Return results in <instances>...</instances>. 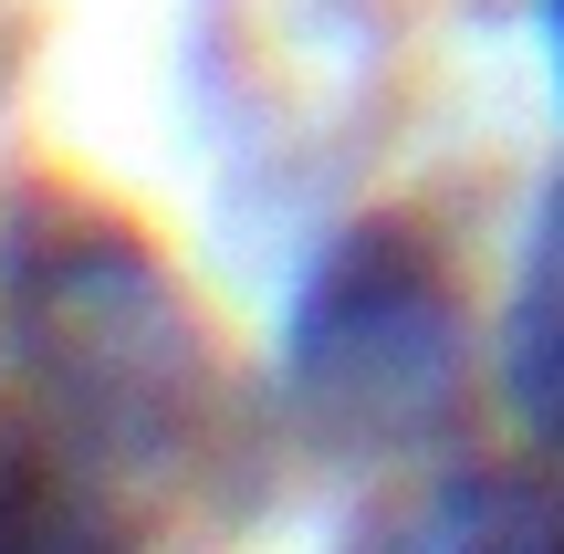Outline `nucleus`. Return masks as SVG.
Returning a JSON list of instances; mask_svg holds the SVG:
<instances>
[{
    "instance_id": "1",
    "label": "nucleus",
    "mask_w": 564,
    "mask_h": 554,
    "mask_svg": "<svg viewBox=\"0 0 564 554\" xmlns=\"http://www.w3.org/2000/svg\"><path fill=\"white\" fill-rule=\"evenodd\" d=\"M0 325H11V367L42 398V430L105 481L178 471L220 409L199 304L126 220L53 209L0 272Z\"/></svg>"
},
{
    "instance_id": "2",
    "label": "nucleus",
    "mask_w": 564,
    "mask_h": 554,
    "mask_svg": "<svg viewBox=\"0 0 564 554\" xmlns=\"http://www.w3.org/2000/svg\"><path fill=\"white\" fill-rule=\"evenodd\" d=\"M470 398V314L419 220H356L282 314V409L335 460H408Z\"/></svg>"
},
{
    "instance_id": "4",
    "label": "nucleus",
    "mask_w": 564,
    "mask_h": 554,
    "mask_svg": "<svg viewBox=\"0 0 564 554\" xmlns=\"http://www.w3.org/2000/svg\"><path fill=\"white\" fill-rule=\"evenodd\" d=\"M502 409L533 450H564V167L544 178L523 220V251H512V293H502Z\"/></svg>"
},
{
    "instance_id": "3",
    "label": "nucleus",
    "mask_w": 564,
    "mask_h": 554,
    "mask_svg": "<svg viewBox=\"0 0 564 554\" xmlns=\"http://www.w3.org/2000/svg\"><path fill=\"white\" fill-rule=\"evenodd\" d=\"M345 554H564V492L533 471H429L387 492Z\"/></svg>"
},
{
    "instance_id": "6",
    "label": "nucleus",
    "mask_w": 564,
    "mask_h": 554,
    "mask_svg": "<svg viewBox=\"0 0 564 554\" xmlns=\"http://www.w3.org/2000/svg\"><path fill=\"white\" fill-rule=\"evenodd\" d=\"M533 32H544V63H554V95H564V0H533Z\"/></svg>"
},
{
    "instance_id": "5",
    "label": "nucleus",
    "mask_w": 564,
    "mask_h": 554,
    "mask_svg": "<svg viewBox=\"0 0 564 554\" xmlns=\"http://www.w3.org/2000/svg\"><path fill=\"white\" fill-rule=\"evenodd\" d=\"M0 554H137L116 492L53 430H0Z\"/></svg>"
}]
</instances>
